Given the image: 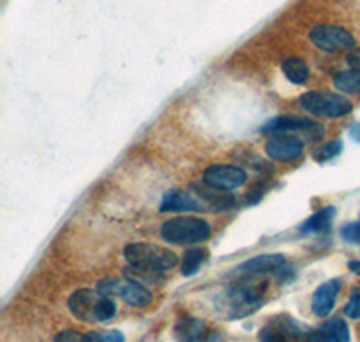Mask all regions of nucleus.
Here are the masks:
<instances>
[{"instance_id": "f257e3e1", "label": "nucleus", "mask_w": 360, "mask_h": 342, "mask_svg": "<svg viewBox=\"0 0 360 342\" xmlns=\"http://www.w3.org/2000/svg\"><path fill=\"white\" fill-rule=\"evenodd\" d=\"M124 258L130 267L153 274L168 272V270L175 269L179 263V258L173 251L155 243H148V241L128 243L124 247Z\"/></svg>"}, {"instance_id": "f03ea898", "label": "nucleus", "mask_w": 360, "mask_h": 342, "mask_svg": "<svg viewBox=\"0 0 360 342\" xmlns=\"http://www.w3.org/2000/svg\"><path fill=\"white\" fill-rule=\"evenodd\" d=\"M211 224L198 216H173L160 225V236L173 245L204 243L211 238Z\"/></svg>"}, {"instance_id": "7ed1b4c3", "label": "nucleus", "mask_w": 360, "mask_h": 342, "mask_svg": "<svg viewBox=\"0 0 360 342\" xmlns=\"http://www.w3.org/2000/svg\"><path fill=\"white\" fill-rule=\"evenodd\" d=\"M299 105L308 114L317 118L339 119L352 114L353 103L346 99V96L330 92V90H311L299 98Z\"/></svg>"}, {"instance_id": "20e7f679", "label": "nucleus", "mask_w": 360, "mask_h": 342, "mask_svg": "<svg viewBox=\"0 0 360 342\" xmlns=\"http://www.w3.org/2000/svg\"><path fill=\"white\" fill-rule=\"evenodd\" d=\"M98 290L105 296H117L134 308H146L153 303V293L146 285L134 277H107L98 283Z\"/></svg>"}, {"instance_id": "39448f33", "label": "nucleus", "mask_w": 360, "mask_h": 342, "mask_svg": "<svg viewBox=\"0 0 360 342\" xmlns=\"http://www.w3.org/2000/svg\"><path fill=\"white\" fill-rule=\"evenodd\" d=\"M262 134H288L297 135L304 143H317L324 135V127L321 122L311 121L307 118H295V115H278V118L270 119L265 122L262 128Z\"/></svg>"}, {"instance_id": "423d86ee", "label": "nucleus", "mask_w": 360, "mask_h": 342, "mask_svg": "<svg viewBox=\"0 0 360 342\" xmlns=\"http://www.w3.org/2000/svg\"><path fill=\"white\" fill-rule=\"evenodd\" d=\"M262 292L258 286L252 285H233L225 290L221 296V303L225 305L227 319L247 317L256 312L262 305Z\"/></svg>"}, {"instance_id": "0eeeda50", "label": "nucleus", "mask_w": 360, "mask_h": 342, "mask_svg": "<svg viewBox=\"0 0 360 342\" xmlns=\"http://www.w3.org/2000/svg\"><path fill=\"white\" fill-rule=\"evenodd\" d=\"M311 330L304 328L299 321H295L290 315H279L274 321L263 326L259 331V342H294V341H308Z\"/></svg>"}, {"instance_id": "6e6552de", "label": "nucleus", "mask_w": 360, "mask_h": 342, "mask_svg": "<svg viewBox=\"0 0 360 342\" xmlns=\"http://www.w3.org/2000/svg\"><path fill=\"white\" fill-rule=\"evenodd\" d=\"M310 42L321 51L326 53H342L353 49L356 45L355 37L348 29L340 25H315L310 31Z\"/></svg>"}, {"instance_id": "1a4fd4ad", "label": "nucleus", "mask_w": 360, "mask_h": 342, "mask_svg": "<svg viewBox=\"0 0 360 342\" xmlns=\"http://www.w3.org/2000/svg\"><path fill=\"white\" fill-rule=\"evenodd\" d=\"M247 182V173L243 167L231 164H214L204 171V184L209 189L221 193H231L242 188Z\"/></svg>"}, {"instance_id": "9d476101", "label": "nucleus", "mask_w": 360, "mask_h": 342, "mask_svg": "<svg viewBox=\"0 0 360 342\" xmlns=\"http://www.w3.org/2000/svg\"><path fill=\"white\" fill-rule=\"evenodd\" d=\"M176 342H224V334L202 319L180 317L175 326Z\"/></svg>"}, {"instance_id": "9b49d317", "label": "nucleus", "mask_w": 360, "mask_h": 342, "mask_svg": "<svg viewBox=\"0 0 360 342\" xmlns=\"http://www.w3.org/2000/svg\"><path fill=\"white\" fill-rule=\"evenodd\" d=\"M304 141L297 135L278 134L266 141L265 151L272 160L279 163H290V160L299 159L303 155Z\"/></svg>"}, {"instance_id": "f8f14e48", "label": "nucleus", "mask_w": 360, "mask_h": 342, "mask_svg": "<svg viewBox=\"0 0 360 342\" xmlns=\"http://www.w3.org/2000/svg\"><path fill=\"white\" fill-rule=\"evenodd\" d=\"M285 265H287V258L283 254H263V256H254L243 261L242 265H238L233 270V276L240 279H252L263 274L278 272Z\"/></svg>"}, {"instance_id": "ddd939ff", "label": "nucleus", "mask_w": 360, "mask_h": 342, "mask_svg": "<svg viewBox=\"0 0 360 342\" xmlns=\"http://www.w3.org/2000/svg\"><path fill=\"white\" fill-rule=\"evenodd\" d=\"M103 293L98 289L76 290L69 298V310L78 321L94 322V312Z\"/></svg>"}, {"instance_id": "4468645a", "label": "nucleus", "mask_w": 360, "mask_h": 342, "mask_svg": "<svg viewBox=\"0 0 360 342\" xmlns=\"http://www.w3.org/2000/svg\"><path fill=\"white\" fill-rule=\"evenodd\" d=\"M340 289H342V281L340 279H328L323 285L317 286V290L311 296V312L317 317H326L332 314V310L335 308V301L339 298Z\"/></svg>"}, {"instance_id": "2eb2a0df", "label": "nucleus", "mask_w": 360, "mask_h": 342, "mask_svg": "<svg viewBox=\"0 0 360 342\" xmlns=\"http://www.w3.org/2000/svg\"><path fill=\"white\" fill-rule=\"evenodd\" d=\"M349 328L340 317H332L324 321L319 328L311 330L307 342H349Z\"/></svg>"}, {"instance_id": "dca6fc26", "label": "nucleus", "mask_w": 360, "mask_h": 342, "mask_svg": "<svg viewBox=\"0 0 360 342\" xmlns=\"http://www.w3.org/2000/svg\"><path fill=\"white\" fill-rule=\"evenodd\" d=\"M159 209L160 213H198L202 211V204L182 189H172L162 196Z\"/></svg>"}, {"instance_id": "f3484780", "label": "nucleus", "mask_w": 360, "mask_h": 342, "mask_svg": "<svg viewBox=\"0 0 360 342\" xmlns=\"http://www.w3.org/2000/svg\"><path fill=\"white\" fill-rule=\"evenodd\" d=\"M333 216H335V208L333 205L319 209L299 227V232L301 234H321V232H326L330 225H332Z\"/></svg>"}, {"instance_id": "a211bd4d", "label": "nucleus", "mask_w": 360, "mask_h": 342, "mask_svg": "<svg viewBox=\"0 0 360 342\" xmlns=\"http://www.w3.org/2000/svg\"><path fill=\"white\" fill-rule=\"evenodd\" d=\"M281 69L283 74L287 76L288 82H292L294 85H303V83L308 82V77H310V67L301 58H287V60L283 61Z\"/></svg>"}, {"instance_id": "6ab92c4d", "label": "nucleus", "mask_w": 360, "mask_h": 342, "mask_svg": "<svg viewBox=\"0 0 360 342\" xmlns=\"http://www.w3.org/2000/svg\"><path fill=\"white\" fill-rule=\"evenodd\" d=\"M333 85L342 94H360V70H342V72L333 77Z\"/></svg>"}, {"instance_id": "aec40b11", "label": "nucleus", "mask_w": 360, "mask_h": 342, "mask_svg": "<svg viewBox=\"0 0 360 342\" xmlns=\"http://www.w3.org/2000/svg\"><path fill=\"white\" fill-rule=\"evenodd\" d=\"M205 256H207V253L204 248H189V251H186L184 258H182V276H195L205 261Z\"/></svg>"}, {"instance_id": "412c9836", "label": "nucleus", "mask_w": 360, "mask_h": 342, "mask_svg": "<svg viewBox=\"0 0 360 342\" xmlns=\"http://www.w3.org/2000/svg\"><path fill=\"white\" fill-rule=\"evenodd\" d=\"M340 151H342V141H340V139H335V141L321 144V146L314 151V159L319 160V163H326V160H332L335 159V157H339Z\"/></svg>"}, {"instance_id": "4be33fe9", "label": "nucleus", "mask_w": 360, "mask_h": 342, "mask_svg": "<svg viewBox=\"0 0 360 342\" xmlns=\"http://www.w3.org/2000/svg\"><path fill=\"white\" fill-rule=\"evenodd\" d=\"M344 315L353 319V321L360 319V289L353 290L352 292L348 303H346V306H344Z\"/></svg>"}, {"instance_id": "5701e85b", "label": "nucleus", "mask_w": 360, "mask_h": 342, "mask_svg": "<svg viewBox=\"0 0 360 342\" xmlns=\"http://www.w3.org/2000/svg\"><path fill=\"white\" fill-rule=\"evenodd\" d=\"M340 236H342V240L348 241V243H360V220L344 225L340 229Z\"/></svg>"}, {"instance_id": "b1692460", "label": "nucleus", "mask_w": 360, "mask_h": 342, "mask_svg": "<svg viewBox=\"0 0 360 342\" xmlns=\"http://www.w3.org/2000/svg\"><path fill=\"white\" fill-rule=\"evenodd\" d=\"M54 342H83V334L67 328V330H62L54 337Z\"/></svg>"}, {"instance_id": "393cba45", "label": "nucleus", "mask_w": 360, "mask_h": 342, "mask_svg": "<svg viewBox=\"0 0 360 342\" xmlns=\"http://www.w3.org/2000/svg\"><path fill=\"white\" fill-rule=\"evenodd\" d=\"M103 337H105V342H127L123 331H119V330L103 331Z\"/></svg>"}, {"instance_id": "a878e982", "label": "nucleus", "mask_w": 360, "mask_h": 342, "mask_svg": "<svg viewBox=\"0 0 360 342\" xmlns=\"http://www.w3.org/2000/svg\"><path fill=\"white\" fill-rule=\"evenodd\" d=\"M83 342H105L101 331H86L83 334Z\"/></svg>"}, {"instance_id": "bb28decb", "label": "nucleus", "mask_w": 360, "mask_h": 342, "mask_svg": "<svg viewBox=\"0 0 360 342\" xmlns=\"http://www.w3.org/2000/svg\"><path fill=\"white\" fill-rule=\"evenodd\" d=\"M348 65L352 67V69H359L360 70V49H356V51H353V53H349Z\"/></svg>"}, {"instance_id": "cd10ccee", "label": "nucleus", "mask_w": 360, "mask_h": 342, "mask_svg": "<svg viewBox=\"0 0 360 342\" xmlns=\"http://www.w3.org/2000/svg\"><path fill=\"white\" fill-rule=\"evenodd\" d=\"M349 137H352L355 143H360V122H355V125L349 128Z\"/></svg>"}, {"instance_id": "c85d7f7f", "label": "nucleus", "mask_w": 360, "mask_h": 342, "mask_svg": "<svg viewBox=\"0 0 360 342\" xmlns=\"http://www.w3.org/2000/svg\"><path fill=\"white\" fill-rule=\"evenodd\" d=\"M349 269H352V272H355L356 276H360V261H349Z\"/></svg>"}]
</instances>
